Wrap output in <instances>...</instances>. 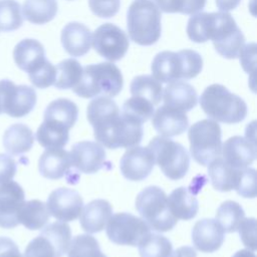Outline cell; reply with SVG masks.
I'll use <instances>...</instances> for the list:
<instances>
[{
  "label": "cell",
  "mask_w": 257,
  "mask_h": 257,
  "mask_svg": "<svg viewBox=\"0 0 257 257\" xmlns=\"http://www.w3.org/2000/svg\"><path fill=\"white\" fill-rule=\"evenodd\" d=\"M86 116L95 140L107 149H128L142 142L143 123L123 115L111 97L93 98L87 105Z\"/></svg>",
  "instance_id": "6da1fadb"
},
{
  "label": "cell",
  "mask_w": 257,
  "mask_h": 257,
  "mask_svg": "<svg viewBox=\"0 0 257 257\" xmlns=\"http://www.w3.org/2000/svg\"><path fill=\"white\" fill-rule=\"evenodd\" d=\"M188 37L196 43L212 40L216 51L223 57L234 59L245 44V37L228 12H198L187 24Z\"/></svg>",
  "instance_id": "7a4b0ae2"
},
{
  "label": "cell",
  "mask_w": 257,
  "mask_h": 257,
  "mask_svg": "<svg viewBox=\"0 0 257 257\" xmlns=\"http://www.w3.org/2000/svg\"><path fill=\"white\" fill-rule=\"evenodd\" d=\"M202 56L192 49L159 52L151 65L153 76L164 83L194 78L202 71Z\"/></svg>",
  "instance_id": "3957f363"
},
{
  "label": "cell",
  "mask_w": 257,
  "mask_h": 257,
  "mask_svg": "<svg viewBox=\"0 0 257 257\" xmlns=\"http://www.w3.org/2000/svg\"><path fill=\"white\" fill-rule=\"evenodd\" d=\"M123 86L119 68L112 62H100L83 67L79 82L71 88L83 98L96 96H116Z\"/></svg>",
  "instance_id": "277c9868"
},
{
  "label": "cell",
  "mask_w": 257,
  "mask_h": 257,
  "mask_svg": "<svg viewBox=\"0 0 257 257\" xmlns=\"http://www.w3.org/2000/svg\"><path fill=\"white\" fill-rule=\"evenodd\" d=\"M199 101L204 112L216 121L229 124L238 123L247 115L246 102L219 83L207 86Z\"/></svg>",
  "instance_id": "5b68a950"
},
{
  "label": "cell",
  "mask_w": 257,
  "mask_h": 257,
  "mask_svg": "<svg viewBox=\"0 0 257 257\" xmlns=\"http://www.w3.org/2000/svg\"><path fill=\"white\" fill-rule=\"evenodd\" d=\"M161 11L153 0H135L126 12V29L137 44L150 46L161 37Z\"/></svg>",
  "instance_id": "8992f818"
},
{
  "label": "cell",
  "mask_w": 257,
  "mask_h": 257,
  "mask_svg": "<svg viewBox=\"0 0 257 257\" xmlns=\"http://www.w3.org/2000/svg\"><path fill=\"white\" fill-rule=\"evenodd\" d=\"M136 209L150 229L157 232L171 231L177 224L168 205V196L158 186H149L136 198Z\"/></svg>",
  "instance_id": "52a82bcc"
},
{
  "label": "cell",
  "mask_w": 257,
  "mask_h": 257,
  "mask_svg": "<svg viewBox=\"0 0 257 257\" xmlns=\"http://www.w3.org/2000/svg\"><path fill=\"white\" fill-rule=\"evenodd\" d=\"M222 131L217 121L202 119L191 125L188 132L190 152L198 164L208 166L221 156Z\"/></svg>",
  "instance_id": "ba28073f"
},
{
  "label": "cell",
  "mask_w": 257,
  "mask_h": 257,
  "mask_svg": "<svg viewBox=\"0 0 257 257\" xmlns=\"http://www.w3.org/2000/svg\"><path fill=\"white\" fill-rule=\"evenodd\" d=\"M148 148L153 153L155 163L167 178L176 181L186 176L190 166V156L183 145L158 136L150 141Z\"/></svg>",
  "instance_id": "9c48e42d"
},
{
  "label": "cell",
  "mask_w": 257,
  "mask_h": 257,
  "mask_svg": "<svg viewBox=\"0 0 257 257\" xmlns=\"http://www.w3.org/2000/svg\"><path fill=\"white\" fill-rule=\"evenodd\" d=\"M71 241V230L66 222H53L25 248L23 257H62Z\"/></svg>",
  "instance_id": "30bf717a"
},
{
  "label": "cell",
  "mask_w": 257,
  "mask_h": 257,
  "mask_svg": "<svg viewBox=\"0 0 257 257\" xmlns=\"http://www.w3.org/2000/svg\"><path fill=\"white\" fill-rule=\"evenodd\" d=\"M106 225L108 239L117 245L138 246L142 239L151 232L143 219L126 212L111 215Z\"/></svg>",
  "instance_id": "8fae6325"
},
{
  "label": "cell",
  "mask_w": 257,
  "mask_h": 257,
  "mask_svg": "<svg viewBox=\"0 0 257 257\" xmlns=\"http://www.w3.org/2000/svg\"><path fill=\"white\" fill-rule=\"evenodd\" d=\"M37 100L33 87L16 85L9 79L0 80V106L2 112L12 117L27 115L35 106Z\"/></svg>",
  "instance_id": "7c38bea8"
},
{
  "label": "cell",
  "mask_w": 257,
  "mask_h": 257,
  "mask_svg": "<svg viewBox=\"0 0 257 257\" xmlns=\"http://www.w3.org/2000/svg\"><path fill=\"white\" fill-rule=\"evenodd\" d=\"M94 50L109 61L121 59L130 46L125 32L112 23H104L98 26L91 37Z\"/></svg>",
  "instance_id": "4fadbf2b"
},
{
  "label": "cell",
  "mask_w": 257,
  "mask_h": 257,
  "mask_svg": "<svg viewBox=\"0 0 257 257\" xmlns=\"http://www.w3.org/2000/svg\"><path fill=\"white\" fill-rule=\"evenodd\" d=\"M72 169L84 174H94L106 166L104 148L97 142L75 143L69 152Z\"/></svg>",
  "instance_id": "5bb4252c"
},
{
  "label": "cell",
  "mask_w": 257,
  "mask_h": 257,
  "mask_svg": "<svg viewBox=\"0 0 257 257\" xmlns=\"http://www.w3.org/2000/svg\"><path fill=\"white\" fill-rule=\"evenodd\" d=\"M46 207L49 214L61 222H70L77 219L83 207L80 194L68 188H58L48 196Z\"/></svg>",
  "instance_id": "9a60e30c"
},
{
  "label": "cell",
  "mask_w": 257,
  "mask_h": 257,
  "mask_svg": "<svg viewBox=\"0 0 257 257\" xmlns=\"http://www.w3.org/2000/svg\"><path fill=\"white\" fill-rule=\"evenodd\" d=\"M155 159L148 147L135 146L128 148L119 161L121 175L128 181L145 180L153 171Z\"/></svg>",
  "instance_id": "2e32d148"
},
{
  "label": "cell",
  "mask_w": 257,
  "mask_h": 257,
  "mask_svg": "<svg viewBox=\"0 0 257 257\" xmlns=\"http://www.w3.org/2000/svg\"><path fill=\"white\" fill-rule=\"evenodd\" d=\"M25 202L22 187L15 181L0 184V227L11 229L19 225L18 213Z\"/></svg>",
  "instance_id": "e0dca14e"
},
{
  "label": "cell",
  "mask_w": 257,
  "mask_h": 257,
  "mask_svg": "<svg viewBox=\"0 0 257 257\" xmlns=\"http://www.w3.org/2000/svg\"><path fill=\"white\" fill-rule=\"evenodd\" d=\"M223 160L234 168H246L256 158L255 141L241 136L229 138L222 145Z\"/></svg>",
  "instance_id": "ac0fdd59"
},
{
  "label": "cell",
  "mask_w": 257,
  "mask_h": 257,
  "mask_svg": "<svg viewBox=\"0 0 257 257\" xmlns=\"http://www.w3.org/2000/svg\"><path fill=\"white\" fill-rule=\"evenodd\" d=\"M192 241L197 250L204 253H213L224 242V230L217 220H199L192 229Z\"/></svg>",
  "instance_id": "d6986e66"
},
{
  "label": "cell",
  "mask_w": 257,
  "mask_h": 257,
  "mask_svg": "<svg viewBox=\"0 0 257 257\" xmlns=\"http://www.w3.org/2000/svg\"><path fill=\"white\" fill-rule=\"evenodd\" d=\"M152 117L154 128L165 138L179 136L183 134L189 125V119L185 111L166 104L158 107Z\"/></svg>",
  "instance_id": "ffe728a7"
},
{
  "label": "cell",
  "mask_w": 257,
  "mask_h": 257,
  "mask_svg": "<svg viewBox=\"0 0 257 257\" xmlns=\"http://www.w3.org/2000/svg\"><path fill=\"white\" fill-rule=\"evenodd\" d=\"M38 170L42 177L49 180L68 178L72 166L69 152L61 148L46 149L39 158Z\"/></svg>",
  "instance_id": "44dd1931"
},
{
  "label": "cell",
  "mask_w": 257,
  "mask_h": 257,
  "mask_svg": "<svg viewBox=\"0 0 257 257\" xmlns=\"http://www.w3.org/2000/svg\"><path fill=\"white\" fill-rule=\"evenodd\" d=\"M61 44L71 56L80 57L86 54L91 45V32L79 22H69L61 30Z\"/></svg>",
  "instance_id": "7402d4cb"
},
{
  "label": "cell",
  "mask_w": 257,
  "mask_h": 257,
  "mask_svg": "<svg viewBox=\"0 0 257 257\" xmlns=\"http://www.w3.org/2000/svg\"><path fill=\"white\" fill-rule=\"evenodd\" d=\"M111 215L112 207L109 202L103 199H96L86 204L81 210L79 223L85 232L94 234L106 227Z\"/></svg>",
  "instance_id": "603a6c76"
},
{
  "label": "cell",
  "mask_w": 257,
  "mask_h": 257,
  "mask_svg": "<svg viewBox=\"0 0 257 257\" xmlns=\"http://www.w3.org/2000/svg\"><path fill=\"white\" fill-rule=\"evenodd\" d=\"M162 98L166 105L185 112L194 108L198 102V94L193 85L180 80L170 82L164 88Z\"/></svg>",
  "instance_id": "cb8c5ba5"
},
{
  "label": "cell",
  "mask_w": 257,
  "mask_h": 257,
  "mask_svg": "<svg viewBox=\"0 0 257 257\" xmlns=\"http://www.w3.org/2000/svg\"><path fill=\"white\" fill-rule=\"evenodd\" d=\"M13 59L21 70L29 73L46 59L45 49L38 40L26 38L15 45Z\"/></svg>",
  "instance_id": "d4e9b609"
},
{
  "label": "cell",
  "mask_w": 257,
  "mask_h": 257,
  "mask_svg": "<svg viewBox=\"0 0 257 257\" xmlns=\"http://www.w3.org/2000/svg\"><path fill=\"white\" fill-rule=\"evenodd\" d=\"M208 166V175L215 190L229 192L236 189L243 168H234L221 157L212 161Z\"/></svg>",
  "instance_id": "484cf974"
},
{
  "label": "cell",
  "mask_w": 257,
  "mask_h": 257,
  "mask_svg": "<svg viewBox=\"0 0 257 257\" xmlns=\"http://www.w3.org/2000/svg\"><path fill=\"white\" fill-rule=\"evenodd\" d=\"M168 205L176 219L185 221L195 218L199 210V202L196 196L186 187L175 189L168 197Z\"/></svg>",
  "instance_id": "4316f807"
},
{
  "label": "cell",
  "mask_w": 257,
  "mask_h": 257,
  "mask_svg": "<svg viewBox=\"0 0 257 257\" xmlns=\"http://www.w3.org/2000/svg\"><path fill=\"white\" fill-rule=\"evenodd\" d=\"M77 116L78 108L72 100L68 98H57L46 106L43 120L54 122L70 130L75 124Z\"/></svg>",
  "instance_id": "83f0119b"
},
{
  "label": "cell",
  "mask_w": 257,
  "mask_h": 257,
  "mask_svg": "<svg viewBox=\"0 0 257 257\" xmlns=\"http://www.w3.org/2000/svg\"><path fill=\"white\" fill-rule=\"evenodd\" d=\"M33 143L32 131L23 123L10 125L3 135V146L10 155H21L30 151Z\"/></svg>",
  "instance_id": "f1b7e54d"
},
{
  "label": "cell",
  "mask_w": 257,
  "mask_h": 257,
  "mask_svg": "<svg viewBox=\"0 0 257 257\" xmlns=\"http://www.w3.org/2000/svg\"><path fill=\"white\" fill-rule=\"evenodd\" d=\"M46 204L39 200L24 202L18 213V222L29 230L42 229L49 221Z\"/></svg>",
  "instance_id": "f546056e"
},
{
  "label": "cell",
  "mask_w": 257,
  "mask_h": 257,
  "mask_svg": "<svg viewBox=\"0 0 257 257\" xmlns=\"http://www.w3.org/2000/svg\"><path fill=\"white\" fill-rule=\"evenodd\" d=\"M56 0H25L22 7L23 17L33 24H45L57 13Z\"/></svg>",
  "instance_id": "4dcf8cb0"
},
{
  "label": "cell",
  "mask_w": 257,
  "mask_h": 257,
  "mask_svg": "<svg viewBox=\"0 0 257 257\" xmlns=\"http://www.w3.org/2000/svg\"><path fill=\"white\" fill-rule=\"evenodd\" d=\"M132 96L144 98L154 105L160 103L163 95L162 82L153 75L143 74L134 77L130 86Z\"/></svg>",
  "instance_id": "1f68e13d"
},
{
  "label": "cell",
  "mask_w": 257,
  "mask_h": 257,
  "mask_svg": "<svg viewBox=\"0 0 257 257\" xmlns=\"http://www.w3.org/2000/svg\"><path fill=\"white\" fill-rule=\"evenodd\" d=\"M36 140L45 149L62 148L69 141V130L54 122L43 120L37 128Z\"/></svg>",
  "instance_id": "d6a6232c"
},
{
  "label": "cell",
  "mask_w": 257,
  "mask_h": 257,
  "mask_svg": "<svg viewBox=\"0 0 257 257\" xmlns=\"http://www.w3.org/2000/svg\"><path fill=\"white\" fill-rule=\"evenodd\" d=\"M83 67L74 58L60 61L56 66L54 86L58 89L73 88L80 80Z\"/></svg>",
  "instance_id": "836d02e7"
},
{
  "label": "cell",
  "mask_w": 257,
  "mask_h": 257,
  "mask_svg": "<svg viewBox=\"0 0 257 257\" xmlns=\"http://www.w3.org/2000/svg\"><path fill=\"white\" fill-rule=\"evenodd\" d=\"M245 218V212L241 205L235 201H225L216 212V220L223 228L224 232H236Z\"/></svg>",
  "instance_id": "e575fe53"
},
{
  "label": "cell",
  "mask_w": 257,
  "mask_h": 257,
  "mask_svg": "<svg viewBox=\"0 0 257 257\" xmlns=\"http://www.w3.org/2000/svg\"><path fill=\"white\" fill-rule=\"evenodd\" d=\"M138 246L141 257H170L173 252V245L167 237L151 232Z\"/></svg>",
  "instance_id": "d590c367"
},
{
  "label": "cell",
  "mask_w": 257,
  "mask_h": 257,
  "mask_svg": "<svg viewBox=\"0 0 257 257\" xmlns=\"http://www.w3.org/2000/svg\"><path fill=\"white\" fill-rule=\"evenodd\" d=\"M67 257H106L100 250L97 240L88 234L73 237L67 249Z\"/></svg>",
  "instance_id": "8d00e7d4"
},
{
  "label": "cell",
  "mask_w": 257,
  "mask_h": 257,
  "mask_svg": "<svg viewBox=\"0 0 257 257\" xmlns=\"http://www.w3.org/2000/svg\"><path fill=\"white\" fill-rule=\"evenodd\" d=\"M23 24L21 5L15 0H0V30H17Z\"/></svg>",
  "instance_id": "74e56055"
},
{
  "label": "cell",
  "mask_w": 257,
  "mask_h": 257,
  "mask_svg": "<svg viewBox=\"0 0 257 257\" xmlns=\"http://www.w3.org/2000/svg\"><path fill=\"white\" fill-rule=\"evenodd\" d=\"M155 2L160 11L185 15L201 12L206 5V0H155Z\"/></svg>",
  "instance_id": "f35d334b"
},
{
  "label": "cell",
  "mask_w": 257,
  "mask_h": 257,
  "mask_svg": "<svg viewBox=\"0 0 257 257\" xmlns=\"http://www.w3.org/2000/svg\"><path fill=\"white\" fill-rule=\"evenodd\" d=\"M154 106L153 103L144 98L132 96L123 102L120 112L123 115L144 123L153 116L155 111Z\"/></svg>",
  "instance_id": "ab89813d"
},
{
  "label": "cell",
  "mask_w": 257,
  "mask_h": 257,
  "mask_svg": "<svg viewBox=\"0 0 257 257\" xmlns=\"http://www.w3.org/2000/svg\"><path fill=\"white\" fill-rule=\"evenodd\" d=\"M55 66L47 59L28 73L31 83L38 88H46L54 84Z\"/></svg>",
  "instance_id": "60d3db41"
},
{
  "label": "cell",
  "mask_w": 257,
  "mask_h": 257,
  "mask_svg": "<svg viewBox=\"0 0 257 257\" xmlns=\"http://www.w3.org/2000/svg\"><path fill=\"white\" fill-rule=\"evenodd\" d=\"M238 195L244 198L256 197V171L252 168H243L238 185L235 189Z\"/></svg>",
  "instance_id": "b9f144b4"
},
{
  "label": "cell",
  "mask_w": 257,
  "mask_h": 257,
  "mask_svg": "<svg viewBox=\"0 0 257 257\" xmlns=\"http://www.w3.org/2000/svg\"><path fill=\"white\" fill-rule=\"evenodd\" d=\"M91 12L100 18L114 16L120 6V0H88Z\"/></svg>",
  "instance_id": "7bdbcfd3"
},
{
  "label": "cell",
  "mask_w": 257,
  "mask_h": 257,
  "mask_svg": "<svg viewBox=\"0 0 257 257\" xmlns=\"http://www.w3.org/2000/svg\"><path fill=\"white\" fill-rule=\"evenodd\" d=\"M243 244L251 251L256 250V220L255 218H244L238 230Z\"/></svg>",
  "instance_id": "ee69618b"
},
{
  "label": "cell",
  "mask_w": 257,
  "mask_h": 257,
  "mask_svg": "<svg viewBox=\"0 0 257 257\" xmlns=\"http://www.w3.org/2000/svg\"><path fill=\"white\" fill-rule=\"evenodd\" d=\"M16 174V162L6 154H0V184L11 181Z\"/></svg>",
  "instance_id": "f6af8a7d"
},
{
  "label": "cell",
  "mask_w": 257,
  "mask_h": 257,
  "mask_svg": "<svg viewBox=\"0 0 257 257\" xmlns=\"http://www.w3.org/2000/svg\"><path fill=\"white\" fill-rule=\"evenodd\" d=\"M255 43H249L243 46L239 57L243 69L247 72H253L255 68Z\"/></svg>",
  "instance_id": "bcb514c9"
},
{
  "label": "cell",
  "mask_w": 257,
  "mask_h": 257,
  "mask_svg": "<svg viewBox=\"0 0 257 257\" xmlns=\"http://www.w3.org/2000/svg\"><path fill=\"white\" fill-rule=\"evenodd\" d=\"M0 257H23L16 243L8 237H0Z\"/></svg>",
  "instance_id": "7dc6e473"
},
{
  "label": "cell",
  "mask_w": 257,
  "mask_h": 257,
  "mask_svg": "<svg viewBox=\"0 0 257 257\" xmlns=\"http://www.w3.org/2000/svg\"><path fill=\"white\" fill-rule=\"evenodd\" d=\"M217 8L221 12H228L237 8L241 0H215Z\"/></svg>",
  "instance_id": "c3c4849f"
},
{
  "label": "cell",
  "mask_w": 257,
  "mask_h": 257,
  "mask_svg": "<svg viewBox=\"0 0 257 257\" xmlns=\"http://www.w3.org/2000/svg\"><path fill=\"white\" fill-rule=\"evenodd\" d=\"M170 257H197V253L191 246H182L172 252Z\"/></svg>",
  "instance_id": "681fc988"
},
{
  "label": "cell",
  "mask_w": 257,
  "mask_h": 257,
  "mask_svg": "<svg viewBox=\"0 0 257 257\" xmlns=\"http://www.w3.org/2000/svg\"><path fill=\"white\" fill-rule=\"evenodd\" d=\"M232 257H256L254 252L249 249H242L237 251Z\"/></svg>",
  "instance_id": "f907efd6"
},
{
  "label": "cell",
  "mask_w": 257,
  "mask_h": 257,
  "mask_svg": "<svg viewBox=\"0 0 257 257\" xmlns=\"http://www.w3.org/2000/svg\"><path fill=\"white\" fill-rule=\"evenodd\" d=\"M0 113H2V110H1V106H0Z\"/></svg>",
  "instance_id": "816d5d0a"
}]
</instances>
